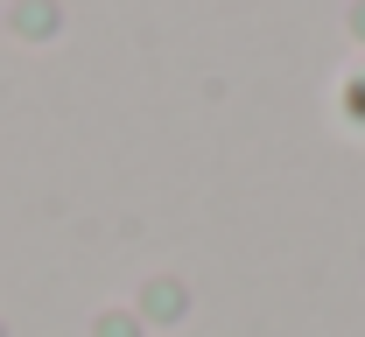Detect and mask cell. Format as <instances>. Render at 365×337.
<instances>
[]
</instances>
